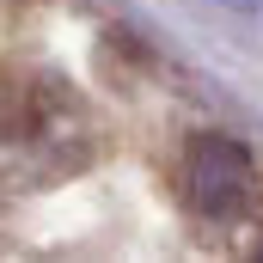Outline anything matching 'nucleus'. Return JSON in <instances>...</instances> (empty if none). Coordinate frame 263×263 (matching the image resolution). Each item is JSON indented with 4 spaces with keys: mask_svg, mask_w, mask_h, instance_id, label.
Wrapping results in <instances>:
<instances>
[{
    "mask_svg": "<svg viewBox=\"0 0 263 263\" xmlns=\"http://www.w3.org/2000/svg\"><path fill=\"white\" fill-rule=\"evenodd\" d=\"M184 202L214 227L245 220L257 208V172H251L245 147L227 135H196L184 153Z\"/></svg>",
    "mask_w": 263,
    "mask_h": 263,
    "instance_id": "obj_1",
    "label": "nucleus"
}]
</instances>
